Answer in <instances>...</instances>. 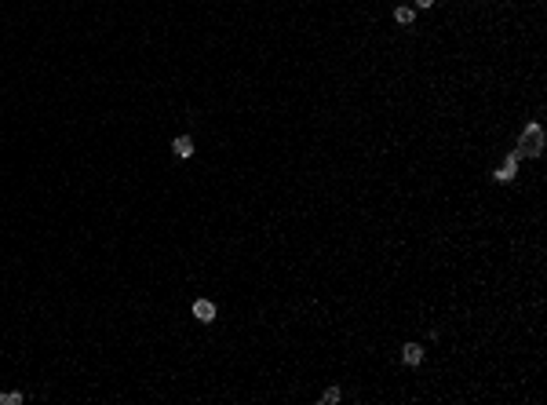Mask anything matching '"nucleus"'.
<instances>
[{"label": "nucleus", "mask_w": 547, "mask_h": 405, "mask_svg": "<svg viewBox=\"0 0 547 405\" xmlns=\"http://www.w3.org/2000/svg\"><path fill=\"white\" fill-rule=\"evenodd\" d=\"M540 143H543V132H540V125H529V128H525V135H522V146H525V150L536 157V153H540Z\"/></svg>", "instance_id": "obj_1"}, {"label": "nucleus", "mask_w": 547, "mask_h": 405, "mask_svg": "<svg viewBox=\"0 0 547 405\" xmlns=\"http://www.w3.org/2000/svg\"><path fill=\"white\" fill-rule=\"evenodd\" d=\"M193 318H197V321H216V303L197 300V303H193Z\"/></svg>", "instance_id": "obj_2"}, {"label": "nucleus", "mask_w": 547, "mask_h": 405, "mask_svg": "<svg viewBox=\"0 0 547 405\" xmlns=\"http://www.w3.org/2000/svg\"><path fill=\"white\" fill-rule=\"evenodd\" d=\"M172 150H175V157H190V153H193V139H190V135H179V139L172 143Z\"/></svg>", "instance_id": "obj_3"}, {"label": "nucleus", "mask_w": 547, "mask_h": 405, "mask_svg": "<svg viewBox=\"0 0 547 405\" xmlns=\"http://www.w3.org/2000/svg\"><path fill=\"white\" fill-rule=\"evenodd\" d=\"M401 358H405V365H419V361H424V350H419L416 343H409V347L401 350Z\"/></svg>", "instance_id": "obj_4"}, {"label": "nucleus", "mask_w": 547, "mask_h": 405, "mask_svg": "<svg viewBox=\"0 0 547 405\" xmlns=\"http://www.w3.org/2000/svg\"><path fill=\"white\" fill-rule=\"evenodd\" d=\"M394 19H398L401 26H412V19H416V11H412V8H398V11H394Z\"/></svg>", "instance_id": "obj_5"}, {"label": "nucleus", "mask_w": 547, "mask_h": 405, "mask_svg": "<svg viewBox=\"0 0 547 405\" xmlns=\"http://www.w3.org/2000/svg\"><path fill=\"white\" fill-rule=\"evenodd\" d=\"M0 405H22V394H0Z\"/></svg>", "instance_id": "obj_6"}, {"label": "nucleus", "mask_w": 547, "mask_h": 405, "mask_svg": "<svg viewBox=\"0 0 547 405\" xmlns=\"http://www.w3.org/2000/svg\"><path fill=\"white\" fill-rule=\"evenodd\" d=\"M325 401H328V405L340 401V387H328V391H325Z\"/></svg>", "instance_id": "obj_7"}, {"label": "nucleus", "mask_w": 547, "mask_h": 405, "mask_svg": "<svg viewBox=\"0 0 547 405\" xmlns=\"http://www.w3.org/2000/svg\"><path fill=\"white\" fill-rule=\"evenodd\" d=\"M416 4H419V8H431V4H434V0H416Z\"/></svg>", "instance_id": "obj_8"}]
</instances>
